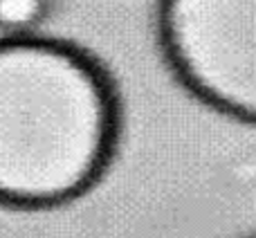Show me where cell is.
<instances>
[{
	"label": "cell",
	"mask_w": 256,
	"mask_h": 238,
	"mask_svg": "<svg viewBox=\"0 0 256 238\" xmlns=\"http://www.w3.org/2000/svg\"><path fill=\"white\" fill-rule=\"evenodd\" d=\"M52 0H0V30L7 34H32L48 18Z\"/></svg>",
	"instance_id": "3957f363"
},
{
	"label": "cell",
	"mask_w": 256,
	"mask_h": 238,
	"mask_svg": "<svg viewBox=\"0 0 256 238\" xmlns=\"http://www.w3.org/2000/svg\"><path fill=\"white\" fill-rule=\"evenodd\" d=\"M158 36L194 97L256 124V0H160Z\"/></svg>",
	"instance_id": "7a4b0ae2"
},
{
	"label": "cell",
	"mask_w": 256,
	"mask_h": 238,
	"mask_svg": "<svg viewBox=\"0 0 256 238\" xmlns=\"http://www.w3.org/2000/svg\"><path fill=\"white\" fill-rule=\"evenodd\" d=\"M248 238H256V234H254V236H248Z\"/></svg>",
	"instance_id": "277c9868"
},
{
	"label": "cell",
	"mask_w": 256,
	"mask_h": 238,
	"mask_svg": "<svg viewBox=\"0 0 256 238\" xmlns=\"http://www.w3.org/2000/svg\"><path fill=\"white\" fill-rule=\"evenodd\" d=\"M120 97L86 50L34 34L0 38V202L54 207L108 168Z\"/></svg>",
	"instance_id": "6da1fadb"
}]
</instances>
